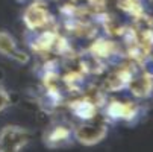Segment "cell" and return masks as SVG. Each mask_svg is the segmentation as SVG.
I'll list each match as a JSON object with an SVG mask.
<instances>
[{
    "instance_id": "cell-1",
    "label": "cell",
    "mask_w": 153,
    "mask_h": 152,
    "mask_svg": "<svg viewBox=\"0 0 153 152\" xmlns=\"http://www.w3.org/2000/svg\"><path fill=\"white\" fill-rule=\"evenodd\" d=\"M108 131H109V128L106 122L93 119V120L80 122L79 125H76L73 129V139L79 145L94 146L105 140V137L108 136Z\"/></svg>"
},
{
    "instance_id": "cell-2",
    "label": "cell",
    "mask_w": 153,
    "mask_h": 152,
    "mask_svg": "<svg viewBox=\"0 0 153 152\" xmlns=\"http://www.w3.org/2000/svg\"><path fill=\"white\" fill-rule=\"evenodd\" d=\"M30 142L29 129L20 125H5L0 129V152H21Z\"/></svg>"
},
{
    "instance_id": "cell-3",
    "label": "cell",
    "mask_w": 153,
    "mask_h": 152,
    "mask_svg": "<svg viewBox=\"0 0 153 152\" xmlns=\"http://www.w3.org/2000/svg\"><path fill=\"white\" fill-rule=\"evenodd\" d=\"M105 117L112 122H129L135 123L141 116V106L132 100H111L105 103Z\"/></svg>"
},
{
    "instance_id": "cell-4",
    "label": "cell",
    "mask_w": 153,
    "mask_h": 152,
    "mask_svg": "<svg viewBox=\"0 0 153 152\" xmlns=\"http://www.w3.org/2000/svg\"><path fill=\"white\" fill-rule=\"evenodd\" d=\"M23 21L29 32H38L42 29H47L49 23L52 21L50 12L46 6V3L35 0L32 2L23 12Z\"/></svg>"
},
{
    "instance_id": "cell-5",
    "label": "cell",
    "mask_w": 153,
    "mask_h": 152,
    "mask_svg": "<svg viewBox=\"0 0 153 152\" xmlns=\"http://www.w3.org/2000/svg\"><path fill=\"white\" fill-rule=\"evenodd\" d=\"M135 70H137V66L134 62L121 64L120 67H117L111 73H108V76L103 81V90L106 93H117L120 90H126Z\"/></svg>"
},
{
    "instance_id": "cell-6",
    "label": "cell",
    "mask_w": 153,
    "mask_h": 152,
    "mask_svg": "<svg viewBox=\"0 0 153 152\" xmlns=\"http://www.w3.org/2000/svg\"><path fill=\"white\" fill-rule=\"evenodd\" d=\"M71 139H73V129L67 123H53L42 134V143L49 149L67 146L71 143Z\"/></svg>"
},
{
    "instance_id": "cell-7",
    "label": "cell",
    "mask_w": 153,
    "mask_h": 152,
    "mask_svg": "<svg viewBox=\"0 0 153 152\" xmlns=\"http://www.w3.org/2000/svg\"><path fill=\"white\" fill-rule=\"evenodd\" d=\"M90 55L102 62L105 61H112L118 59L121 55V49L115 41H111L108 38H99L91 43L90 46Z\"/></svg>"
},
{
    "instance_id": "cell-8",
    "label": "cell",
    "mask_w": 153,
    "mask_h": 152,
    "mask_svg": "<svg viewBox=\"0 0 153 152\" xmlns=\"http://www.w3.org/2000/svg\"><path fill=\"white\" fill-rule=\"evenodd\" d=\"M126 90H129L132 93V96L137 99H147L153 94V78H150L149 75H146L137 67Z\"/></svg>"
},
{
    "instance_id": "cell-9",
    "label": "cell",
    "mask_w": 153,
    "mask_h": 152,
    "mask_svg": "<svg viewBox=\"0 0 153 152\" xmlns=\"http://www.w3.org/2000/svg\"><path fill=\"white\" fill-rule=\"evenodd\" d=\"M0 55L14 59L18 64H27L30 59V56L26 52L18 47L15 38L6 31H0Z\"/></svg>"
},
{
    "instance_id": "cell-10",
    "label": "cell",
    "mask_w": 153,
    "mask_h": 152,
    "mask_svg": "<svg viewBox=\"0 0 153 152\" xmlns=\"http://www.w3.org/2000/svg\"><path fill=\"white\" fill-rule=\"evenodd\" d=\"M68 108L71 114L79 119L80 122H86V120H93L97 117V113H99V106L91 102L88 97H80V99H76V100H71L68 103Z\"/></svg>"
},
{
    "instance_id": "cell-11",
    "label": "cell",
    "mask_w": 153,
    "mask_h": 152,
    "mask_svg": "<svg viewBox=\"0 0 153 152\" xmlns=\"http://www.w3.org/2000/svg\"><path fill=\"white\" fill-rule=\"evenodd\" d=\"M141 72H144L146 75H149L150 78H153V55H146L144 59L137 66Z\"/></svg>"
},
{
    "instance_id": "cell-12",
    "label": "cell",
    "mask_w": 153,
    "mask_h": 152,
    "mask_svg": "<svg viewBox=\"0 0 153 152\" xmlns=\"http://www.w3.org/2000/svg\"><path fill=\"white\" fill-rule=\"evenodd\" d=\"M9 106H11V96L6 91L5 87L0 84V113H3Z\"/></svg>"
},
{
    "instance_id": "cell-13",
    "label": "cell",
    "mask_w": 153,
    "mask_h": 152,
    "mask_svg": "<svg viewBox=\"0 0 153 152\" xmlns=\"http://www.w3.org/2000/svg\"><path fill=\"white\" fill-rule=\"evenodd\" d=\"M20 2H23V0H20Z\"/></svg>"
}]
</instances>
